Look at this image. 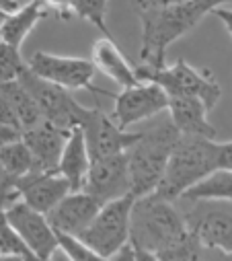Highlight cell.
Returning <instances> with one entry per match:
<instances>
[{
  "label": "cell",
  "instance_id": "1",
  "mask_svg": "<svg viewBox=\"0 0 232 261\" xmlns=\"http://www.w3.org/2000/svg\"><path fill=\"white\" fill-rule=\"evenodd\" d=\"M179 138L181 132L170 121V117L158 115L148 127L140 129L138 142L128 150L132 193L136 198L156 191Z\"/></svg>",
  "mask_w": 232,
  "mask_h": 261
},
{
  "label": "cell",
  "instance_id": "2",
  "mask_svg": "<svg viewBox=\"0 0 232 261\" xmlns=\"http://www.w3.org/2000/svg\"><path fill=\"white\" fill-rule=\"evenodd\" d=\"M210 15L197 0L154 9L138 13L142 25V45H140V60L150 68H164L166 66V49L177 39L185 37L193 31L204 17Z\"/></svg>",
  "mask_w": 232,
  "mask_h": 261
},
{
  "label": "cell",
  "instance_id": "3",
  "mask_svg": "<svg viewBox=\"0 0 232 261\" xmlns=\"http://www.w3.org/2000/svg\"><path fill=\"white\" fill-rule=\"evenodd\" d=\"M220 142L201 136H181L177 146L172 148L164 177L156 187V195L168 202H179L183 195L220 171Z\"/></svg>",
  "mask_w": 232,
  "mask_h": 261
},
{
  "label": "cell",
  "instance_id": "4",
  "mask_svg": "<svg viewBox=\"0 0 232 261\" xmlns=\"http://www.w3.org/2000/svg\"><path fill=\"white\" fill-rule=\"evenodd\" d=\"M187 232L189 228L185 224V216L177 210L175 202L162 200L156 193L136 198L130 224L132 247L158 253Z\"/></svg>",
  "mask_w": 232,
  "mask_h": 261
},
{
  "label": "cell",
  "instance_id": "5",
  "mask_svg": "<svg viewBox=\"0 0 232 261\" xmlns=\"http://www.w3.org/2000/svg\"><path fill=\"white\" fill-rule=\"evenodd\" d=\"M142 83H154L166 91L168 97H193L199 99L210 111L218 105L222 97V87L218 79L208 68H195L185 60L179 58L172 66L164 68H150L138 66L136 68Z\"/></svg>",
  "mask_w": 232,
  "mask_h": 261
},
{
  "label": "cell",
  "instance_id": "6",
  "mask_svg": "<svg viewBox=\"0 0 232 261\" xmlns=\"http://www.w3.org/2000/svg\"><path fill=\"white\" fill-rule=\"evenodd\" d=\"M134 202H136V195L128 193L124 198L103 204L95 220L80 234V239L107 259L118 255L124 247L130 245V224H132Z\"/></svg>",
  "mask_w": 232,
  "mask_h": 261
},
{
  "label": "cell",
  "instance_id": "7",
  "mask_svg": "<svg viewBox=\"0 0 232 261\" xmlns=\"http://www.w3.org/2000/svg\"><path fill=\"white\" fill-rule=\"evenodd\" d=\"M27 66L39 79L49 81L70 93L72 91H91L95 95H105V97L115 99V95H111L105 89H99L93 83L95 72H97L93 60L74 58V56H57V54L37 49L29 56Z\"/></svg>",
  "mask_w": 232,
  "mask_h": 261
},
{
  "label": "cell",
  "instance_id": "8",
  "mask_svg": "<svg viewBox=\"0 0 232 261\" xmlns=\"http://www.w3.org/2000/svg\"><path fill=\"white\" fill-rule=\"evenodd\" d=\"M19 81L23 83V87L31 93V97L35 99V103L41 109V115L47 123H53L62 129H74L80 127L82 119L89 113V107L80 105L70 91L57 87L49 81L39 79L37 74H33L27 66V70L19 76Z\"/></svg>",
  "mask_w": 232,
  "mask_h": 261
},
{
  "label": "cell",
  "instance_id": "9",
  "mask_svg": "<svg viewBox=\"0 0 232 261\" xmlns=\"http://www.w3.org/2000/svg\"><path fill=\"white\" fill-rule=\"evenodd\" d=\"M183 212L189 232L212 249L232 255V202L226 200H193Z\"/></svg>",
  "mask_w": 232,
  "mask_h": 261
},
{
  "label": "cell",
  "instance_id": "10",
  "mask_svg": "<svg viewBox=\"0 0 232 261\" xmlns=\"http://www.w3.org/2000/svg\"><path fill=\"white\" fill-rule=\"evenodd\" d=\"M164 111H168L166 91L154 83H140L136 87L122 89V93L115 95L111 117L120 127L128 129L130 125L154 119Z\"/></svg>",
  "mask_w": 232,
  "mask_h": 261
},
{
  "label": "cell",
  "instance_id": "11",
  "mask_svg": "<svg viewBox=\"0 0 232 261\" xmlns=\"http://www.w3.org/2000/svg\"><path fill=\"white\" fill-rule=\"evenodd\" d=\"M80 127L86 138L91 159L126 154L140 138V132H128V129L120 127L111 115H107L99 107L89 109Z\"/></svg>",
  "mask_w": 232,
  "mask_h": 261
},
{
  "label": "cell",
  "instance_id": "12",
  "mask_svg": "<svg viewBox=\"0 0 232 261\" xmlns=\"http://www.w3.org/2000/svg\"><path fill=\"white\" fill-rule=\"evenodd\" d=\"M5 220L19 234V239L41 261H47L53 255V251L60 247V243H57V232L49 224L47 216L41 214V212H37V210H33L23 200L15 202L5 212Z\"/></svg>",
  "mask_w": 232,
  "mask_h": 261
},
{
  "label": "cell",
  "instance_id": "13",
  "mask_svg": "<svg viewBox=\"0 0 232 261\" xmlns=\"http://www.w3.org/2000/svg\"><path fill=\"white\" fill-rule=\"evenodd\" d=\"M82 191L91 193L101 204H107L111 200H118L132 193L128 152L118 156L91 159V169Z\"/></svg>",
  "mask_w": 232,
  "mask_h": 261
},
{
  "label": "cell",
  "instance_id": "14",
  "mask_svg": "<svg viewBox=\"0 0 232 261\" xmlns=\"http://www.w3.org/2000/svg\"><path fill=\"white\" fill-rule=\"evenodd\" d=\"M101 202L86 191H70L47 216L55 232L80 237L101 210Z\"/></svg>",
  "mask_w": 232,
  "mask_h": 261
},
{
  "label": "cell",
  "instance_id": "15",
  "mask_svg": "<svg viewBox=\"0 0 232 261\" xmlns=\"http://www.w3.org/2000/svg\"><path fill=\"white\" fill-rule=\"evenodd\" d=\"M68 129H62L53 123H39L37 127H31L23 134L25 144L31 150L35 173H55L60 165L66 140H68Z\"/></svg>",
  "mask_w": 232,
  "mask_h": 261
},
{
  "label": "cell",
  "instance_id": "16",
  "mask_svg": "<svg viewBox=\"0 0 232 261\" xmlns=\"http://www.w3.org/2000/svg\"><path fill=\"white\" fill-rule=\"evenodd\" d=\"M68 181L60 173H31L19 181L21 200L41 214H49L70 193Z\"/></svg>",
  "mask_w": 232,
  "mask_h": 261
},
{
  "label": "cell",
  "instance_id": "17",
  "mask_svg": "<svg viewBox=\"0 0 232 261\" xmlns=\"http://www.w3.org/2000/svg\"><path fill=\"white\" fill-rule=\"evenodd\" d=\"M210 109L193 97H168V117L181 136H201L216 140L218 127L208 119Z\"/></svg>",
  "mask_w": 232,
  "mask_h": 261
},
{
  "label": "cell",
  "instance_id": "18",
  "mask_svg": "<svg viewBox=\"0 0 232 261\" xmlns=\"http://www.w3.org/2000/svg\"><path fill=\"white\" fill-rule=\"evenodd\" d=\"M93 64H95L97 70L107 74L115 85H120L122 89H130V87H136V85L142 83L136 68L126 60V56L118 47L115 39L101 37L93 43Z\"/></svg>",
  "mask_w": 232,
  "mask_h": 261
},
{
  "label": "cell",
  "instance_id": "19",
  "mask_svg": "<svg viewBox=\"0 0 232 261\" xmlns=\"http://www.w3.org/2000/svg\"><path fill=\"white\" fill-rule=\"evenodd\" d=\"M89 169H91V152L86 146V138L82 127H74L70 129L60 165H57V173H60L72 191H82L86 177H89Z\"/></svg>",
  "mask_w": 232,
  "mask_h": 261
},
{
  "label": "cell",
  "instance_id": "20",
  "mask_svg": "<svg viewBox=\"0 0 232 261\" xmlns=\"http://www.w3.org/2000/svg\"><path fill=\"white\" fill-rule=\"evenodd\" d=\"M47 15L43 0H29L27 5H23L19 11L11 13L5 21L3 27V35L0 41H5L17 49H21V45L25 43V39L29 37V33L37 27V23Z\"/></svg>",
  "mask_w": 232,
  "mask_h": 261
},
{
  "label": "cell",
  "instance_id": "21",
  "mask_svg": "<svg viewBox=\"0 0 232 261\" xmlns=\"http://www.w3.org/2000/svg\"><path fill=\"white\" fill-rule=\"evenodd\" d=\"M33 171V156L23 138L7 146H0V181L19 187V181L31 175Z\"/></svg>",
  "mask_w": 232,
  "mask_h": 261
},
{
  "label": "cell",
  "instance_id": "22",
  "mask_svg": "<svg viewBox=\"0 0 232 261\" xmlns=\"http://www.w3.org/2000/svg\"><path fill=\"white\" fill-rule=\"evenodd\" d=\"M0 91L3 95L9 99V103L13 105L19 121H21V127H23V134L31 127H37L39 123H43V115H41V109L39 105L35 103V99L31 97V93L23 87V83L17 79V81H11V83H3L0 85Z\"/></svg>",
  "mask_w": 232,
  "mask_h": 261
},
{
  "label": "cell",
  "instance_id": "23",
  "mask_svg": "<svg viewBox=\"0 0 232 261\" xmlns=\"http://www.w3.org/2000/svg\"><path fill=\"white\" fill-rule=\"evenodd\" d=\"M183 202L193 200H226L232 202V171H216L197 185H193L183 198Z\"/></svg>",
  "mask_w": 232,
  "mask_h": 261
},
{
  "label": "cell",
  "instance_id": "24",
  "mask_svg": "<svg viewBox=\"0 0 232 261\" xmlns=\"http://www.w3.org/2000/svg\"><path fill=\"white\" fill-rule=\"evenodd\" d=\"M72 15L89 21L95 25L105 37L113 39L109 25H107V11H109V0H70Z\"/></svg>",
  "mask_w": 232,
  "mask_h": 261
},
{
  "label": "cell",
  "instance_id": "25",
  "mask_svg": "<svg viewBox=\"0 0 232 261\" xmlns=\"http://www.w3.org/2000/svg\"><path fill=\"white\" fill-rule=\"evenodd\" d=\"M204 249L206 247L191 232H187L179 241H175L172 245L158 251L156 255L160 257V261H201Z\"/></svg>",
  "mask_w": 232,
  "mask_h": 261
},
{
  "label": "cell",
  "instance_id": "26",
  "mask_svg": "<svg viewBox=\"0 0 232 261\" xmlns=\"http://www.w3.org/2000/svg\"><path fill=\"white\" fill-rule=\"evenodd\" d=\"M27 70V62L21 51L5 41H0V85L17 81Z\"/></svg>",
  "mask_w": 232,
  "mask_h": 261
},
{
  "label": "cell",
  "instance_id": "27",
  "mask_svg": "<svg viewBox=\"0 0 232 261\" xmlns=\"http://www.w3.org/2000/svg\"><path fill=\"white\" fill-rule=\"evenodd\" d=\"M57 243H60V249L70 257V261H111L97 253L93 247H89L80 237L57 232Z\"/></svg>",
  "mask_w": 232,
  "mask_h": 261
},
{
  "label": "cell",
  "instance_id": "28",
  "mask_svg": "<svg viewBox=\"0 0 232 261\" xmlns=\"http://www.w3.org/2000/svg\"><path fill=\"white\" fill-rule=\"evenodd\" d=\"M0 123H7L15 129H19V132H23V127H21V121L13 109V105L9 103V99L3 95V91H0Z\"/></svg>",
  "mask_w": 232,
  "mask_h": 261
},
{
  "label": "cell",
  "instance_id": "29",
  "mask_svg": "<svg viewBox=\"0 0 232 261\" xmlns=\"http://www.w3.org/2000/svg\"><path fill=\"white\" fill-rule=\"evenodd\" d=\"M47 15H53L55 19H70L72 15V5L70 0H43Z\"/></svg>",
  "mask_w": 232,
  "mask_h": 261
},
{
  "label": "cell",
  "instance_id": "30",
  "mask_svg": "<svg viewBox=\"0 0 232 261\" xmlns=\"http://www.w3.org/2000/svg\"><path fill=\"white\" fill-rule=\"evenodd\" d=\"M183 3H189V0H134V9H136V13H142V11L177 7V5H183Z\"/></svg>",
  "mask_w": 232,
  "mask_h": 261
},
{
  "label": "cell",
  "instance_id": "31",
  "mask_svg": "<svg viewBox=\"0 0 232 261\" xmlns=\"http://www.w3.org/2000/svg\"><path fill=\"white\" fill-rule=\"evenodd\" d=\"M23 138V132H19V129L7 125V123H0V146H7L15 140H21Z\"/></svg>",
  "mask_w": 232,
  "mask_h": 261
},
{
  "label": "cell",
  "instance_id": "32",
  "mask_svg": "<svg viewBox=\"0 0 232 261\" xmlns=\"http://www.w3.org/2000/svg\"><path fill=\"white\" fill-rule=\"evenodd\" d=\"M220 169L232 171V140L230 142H220Z\"/></svg>",
  "mask_w": 232,
  "mask_h": 261
},
{
  "label": "cell",
  "instance_id": "33",
  "mask_svg": "<svg viewBox=\"0 0 232 261\" xmlns=\"http://www.w3.org/2000/svg\"><path fill=\"white\" fill-rule=\"evenodd\" d=\"M201 261H232V255L222 251V249H212V247H206L204 249V255H201Z\"/></svg>",
  "mask_w": 232,
  "mask_h": 261
},
{
  "label": "cell",
  "instance_id": "34",
  "mask_svg": "<svg viewBox=\"0 0 232 261\" xmlns=\"http://www.w3.org/2000/svg\"><path fill=\"white\" fill-rule=\"evenodd\" d=\"M212 15H214V17H218V19L224 23V27H226L228 35L232 37V9H224V7H220V9H216Z\"/></svg>",
  "mask_w": 232,
  "mask_h": 261
},
{
  "label": "cell",
  "instance_id": "35",
  "mask_svg": "<svg viewBox=\"0 0 232 261\" xmlns=\"http://www.w3.org/2000/svg\"><path fill=\"white\" fill-rule=\"evenodd\" d=\"M111 261H136V253H134V247L132 245H128V247H124L118 255H113L111 257Z\"/></svg>",
  "mask_w": 232,
  "mask_h": 261
},
{
  "label": "cell",
  "instance_id": "36",
  "mask_svg": "<svg viewBox=\"0 0 232 261\" xmlns=\"http://www.w3.org/2000/svg\"><path fill=\"white\" fill-rule=\"evenodd\" d=\"M134 253H136V261H160V257L152 251H146V249H138L134 247Z\"/></svg>",
  "mask_w": 232,
  "mask_h": 261
},
{
  "label": "cell",
  "instance_id": "37",
  "mask_svg": "<svg viewBox=\"0 0 232 261\" xmlns=\"http://www.w3.org/2000/svg\"><path fill=\"white\" fill-rule=\"evenodd\" d=\"M23 5L19 3V0H0V13H7V15H11V13H15V11H19Z\"/></svg>",
  "mask_w": 232,
  "mask_h": 261
},
{
  "label": "cell",
  "instance_id": "38",
  "mask_svg": "<svg viewBox=\"0 0 232 261\" xmlns=\"http://www.w3.org/2000/svg\"><path fill=\"white\" fill-rule=\"evenodd\" d=\"M197 3H199L208 13H214L216 9H220V7L226 5V3H232V0H197Z\"/></svg>",
  "mask_w": 232,
  "mask_h": 261
},
{
  "label": "cell",
  "instance_id": "39",
  "mask_svg": "<svg viewBox=\"0 0 232 261\" xmlns=\"http://www.w3.org/2000/svg\"><path fill=\"white\" fill-rule=\"evenodd\" d=\"M0 261H25V257L13 251H0Z\"/></svg>",
  "mask_w": 232,
  "mask_h": 261
},
{
  "label": "cell",
  "instance_id": "40",
  "mask_svg": "<svg viewBox=\"0 0 232 261\" xmlns=\"http://www.w3.org/2000/svg\"><path fill=\"white\" fill-rule=\"evenodd\" d=\"M47 261H70V257H68V255H66V253L60 249V247H57V249L53 251V255H51Z\"/></svg>",
  "mask_w": 232,
  "mask_h": 261
},
{
  "label": "cell",
  "instance_id": "41",
  "mask_svg": "<svg viewBox=\"0 0 232 261\" xmlns=\"http://www.w3.org/2000/svg\"><path fill=\"white\" fill-rule=\"evenodd\" d=\"M7 13H0V35H3V27H5V21H7Z\"/></svg>",
  "mask_w": 232,
  "mask_h": 261
}]
</instances>
